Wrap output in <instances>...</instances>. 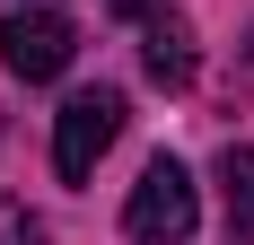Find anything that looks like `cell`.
<instances>
[{
    "label": "cell",
    "mask_w": 254,
    "mask_h": 245,
    "mask_svg": "<svg viewBox=\"0 0 254 245\" xmlns=\"http://www.w3.org/2000/svg\"><path fill=\"white\" fill-rule=\"evenodd\" d=\"M0 245H53V237H44V219H35V210L0 201Z\"/></svg>",
    "instance_id": "obj_6"
},
{
    "label": "cell",
    "mask_w": 254,
    "mask_h": 245,
    "mask_svg": "<svg viewBox=\"0 0 254 245\" xmlns=\"http://www.w3.org/2000/svg\"><path fill=\"white\" fill-rule=\"evenodd\" d=\"M0 61L18 79H62L70 70V18L62 9H9L0 18Z\"/></svg>",
    "instance_id": "obj_3"
},
{
    "label": "cell",
    "mask_w": 254,
    "mask_h": 245,
    "mask_svg": "<svg viewBox=\"0 0 254 245\" xmlns=\"http://www.w3.org/2000/svg\"><path fill=\"white\" fill-rule=\"evenodd\" d=\"M219 193H228V219L254 228V149H228L219 158Z\"/></svg>",
    "instance_id": "obj_5"
},
{
    "label": "cell",
    "mask_w": 254,
    "mask_h": 245,
    "mask_svg": "<svg viewBox=\"0 0 254 245\" xmlns=\"http://www.w3.org/2000/svg\"><path fill=\"white\" fill-rule=\"evenodd\" d=\"M105 9H123V18H149V9H158V0H105Z\"/></svg>",
    "instance_id": "obj_7"
},
{
    "label": "cell",
    "mask_w": 254,
    "mask_h": 245,
    "mask_svg": "<svg viewBox=\"0 0 254 245\" xmlns=\"http://www.w3.org/2000/svg\"><path fill=\"white\" fill-rule=\"evenodd\" d=\"M140 61H149V79H158V88H184V79H193V26H184V18H149Z\"/></svg>",
    "instance_id": "obj_4"
},
{
    "label": "cell",
    "mask_w": 254,
    "mask_h": 245,
    "mask_svg": "<svg viewBox=\"0 0 254 245\" xmlns=\"http://www.w3.org/2000/svg\"><path fill=\"white\" fill-rule=\"evenodd\" d=\"M193 219H202L193 175H184L176 158H149L140 184H131V201H123V237H131V245H184V237H193Z\"/></svg>",
    "instance_id": "obj_1"
},
{
    "label": "cell",
    "mask_w": 254,
    "mask_h": 245,
    "mask_svg": "<svg viewBox=\"0 0 254 245\" xmlns=\"http://www.w3.org/2000/svg\"><path fill=\"white\" fill-rule=\"evenodd\" d=\"M114 131H123V97H114V88H79V97L53 114V175H62V184H88L97 158L114 149Z\"/></svg>",
    "instance_id": "obj_2"
}]
</instances>
